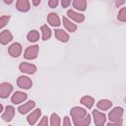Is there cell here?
Returning a JSON list of instances; mask_svg holds the SVG:
<instances>
[{
  "mask_svg": "<svg viewBox=\"0 0 126 126\" xmlns=\"http://www.w3.org/2000/svg\"><path fill=\"white\" fill-rule=\"evenodd\" d=\"M70 113H71L75 126H89L90 125L91 115L87 113V110H85L84 108L75 106L71 108Z\"/></svg>",
  "mask_w": 126,
  "mask_h": 126,
  "instance_id": "obj_1",
  "label": "cell"
},
{
  "mask_svg": "<svg viewBox=\"0 0 126 126\" xmlns=\"http://www.w3.org/2000/svg\"><path fill=\"white\" fill-rule=\"evenodd\" d=\"M123 108L120 106L114 107L112 110H110L108 114V119L110 122H119L122 121V116H123Z\"/></svg>",
  "mask_w": 126,
  "mask_h": 126,
  "instance_id": "obj_2",
  "label": "cell"
},
{
  "mask_svg": "<svg viewBox=\"0 0 126 126\" xmlns=\"http://www.w3.org/2000/svg\"><path fill=\"white\" fill-rule=\"evenodd\" d=\"M38 49H39V47L36 44L27 47V49L25 50V53H24V57L26 59H35L38 54Z\"/></svg>",
  "mask_w": 126,
  "mask_h": 126,
  "instance_id": "obj_3",
  "label": "cell"
},
{
  "mask_svg": "<svg viewBox=\"0 0 126 126\" xmlns=\"http://www.w3.org/2000/svg\"><path fill=\"white\" fill-rule=\"evenodd\" d=\"M93 116L95 126H103L106 121V116L104 113L99 112L98 110H93Z\"/></svg>",
  "mask_w": 126,
  "mask_h": 126,
  "instance_id": "obj_4",
  "label": "cell"
},
{
  "mask_svg": "<svg viewBox=\"0 0 126 126\" xmlns=\"http://www.w3.org/2000/svg\"><path fill=\"white\" fill-rule=\"evenodd\" d=\"M19 69H20L21 72L29 74V75H32L36 71V67L33 64H31V63H28V62H22L19 65Z\"/></svg>",
  "mask_w": 126,
  "mask_h": 126,
  "instance_id": "obj_5",
  "label": "cell"
},
{
  "mask_svg": "<svg viewBox=\"0 0 126 126\" xmlns=\"http://www.w3.org/2000/svg\"><path fill=\"white\" fill-rule=\"evenodd\" d=\"M17 85L18 87H20L21 89H25V90H29L32 88V82L29 77L26 76H20L17 80Z\"/></svg>",
  "mask_w": 126,
  "mask_h": 126,
  "instance_id": "obj_6",
  "label": "cell"
},
{
  "mask_svg": "<svg viewBox=\"0 0 126 126\" xmlns=\"http://www.w3.org/2000/svg\"><path fill=\"white\" fill-rule=\"evenodd\" d=\"M8 52L12 57H19L22 53V45L19 42H14L9 46Z\"/></svg>",
  "mask_w": 126,
  "mask_h": 126,
  "instance_id": "obj_7",
  "label": "cell"
},
{
  "mask_svg": "<svg viewBox=\"0 0 126 126\" xmlns=\"http://www.w3.org/2000/svg\"><path fill=\"white\" fill-rule=\"evenodd\" d=\"M13 91V87L10 83H1L0 85V96L2 98H6L8 97V95L12 93Z\"/></svg>",
  "mask_w": 126,
  "mask_h": 126,
  "instance_id": "obj_8",
  "label": "cell"
},
{
  "mask_svg": "<svg viewBox=\"0 0 126 126\" xmlns=\"http://www.w3.org/2000/svg\"><path fill=\"white\" fill-rule=\"evenodd\" d=\"M14 115H15V108L12 106V105H8L6 106L4 112L2 113V119L6 122H10L13 118H14Z\"/></svg>",
  "mask_w": 126,
  "mask_h": 126,
  "instance_id": "obj_9",
  "label": "cell"
},
{
  "mask_svg": "<svg viewBox=\"0 0 126 126\" xmlns=\"http://www.w3.org/2000/svg\"><path fill=\"white\" fill-rule=\"evenodd\" d=\"M27 97H28V94H27L18 91V92H15V93L13 94V95H12V97H11V100H12L13 103L19 104V103L23 102L24 100H26Z\"/></svg>",
  "mask_w": 126,
  "mask_h": 126,
  "instance_id": "obj_10",
  "label": "cell"
},
{
  "mask_svg": "<svg viewBox=\"0 0 126 126\" xmlns=\"http://www.w3.org/2000/svg\"><path fill=\"white\" fill-rule=\"evenodd\" d=\"M34 106H35V102L33 100H29V101L25 102L24 104L20 105L19 108H18V110H19V112L21 114H26L29 111H31Z\"/></svg>",
  "mask_w": 126,
  "mask_h": 126,
  "instance_id": "obj_11",
  "label": "cell"
},
{
  "mask_svg": "<svg viewBox=\"0 0 126 126\" xmlns=\"http://www.w3.org/2000/svg\"><path fill=\"white\" fill-rule=\"evenodd\" d=\"M40 115H41V110L39 109V108H36V109H34L28 117H27V120H28V122H29V124H31V125H33V124H35V122L39 119V117H40Z\"/></svg>",
  "mask_w": 126,
  "mask_h": 126,
  "instance_id": "obj_12",
  "label": "cell"
},
{
  "mask_svg": "<svg viewBox=\"0 0 126 126\" xmlns=\"http://www.w3.org/2000/svg\"><path fill=\"white\" fill-rule=\"evenodd\" d=\"M67 16H68L71 20H74V21L77 22V23H82V22H84V20H85V16H84L83 14L77 13V12L74 11V10H68V11H67Z\"/></svg>",
  "mask_w": 126,
  "mask_h": 126,
  "instance_id": "obj_13",
  "label": "cell"
},
{
  "mask_svg": "<svg viewBox=\"0 0 126 126\" xmlns=\"http://www.w3.org/2000/svg\"><path fill=\"white\" fill-rule=\"evenodd\" d=\"M12 39H13V35L10 32V31L4 30V31L1 32V33H0V42H1V44H7L10 41H12Z\"/></svg>",
  "mask_w": 126,
  "mask_h": 126,
  "instance_id": "obj_14",
  "label": "cell"
},
{
  "mask_svg": "<svg viewBox=\"0 0 126 126\" xmlns=\"http://www.w3.org/2000/svg\"><path fill=\"white\" fill-rule=\"evenodd\" d=\"M47 22L50 26L52 27H59L60 24V19L56 13H49L47 15Z\"/></svg>",
  "mask_w": 126,
  "mask_h": 126,
  "instance_id": "obj_15",
  "label": "cell"
},
{
  "mask_svg": "<svg viewBox=\"0 0 126 126\" xmlns=\"http://www.w3.org/2000/svg\"><path fill=\"white\" fill-rule=\"evenodd\" d=\"M54 34H55V37L59 40V41H62V42H67L69 40V34L64 32L63 30L61 29H57L54 31Z\"/></svg>",
  "mask_w": 126,
  "mask_h": 126,
  "instance_id": "obj_16",
  "label": "cell"
},
{
  "mask_svg": "<svg viewBox=\"0 0 126 126\" xmlns=\"http://www.w3.org/2000/svg\"><path fill=\"white\" fill-rule=\"evenodd\" d=\"M16 7L20 12H28L30 10V2L28 0H18Z\"/></svg>",
  "mask_w": 126,
  "mask_h": 126,
  "instance_id": "obj_17",
  "label": "cell"
},
{
  "mask_svg": "<svg viewBox=\"0 0 126 126\" xmlns=\"http://www.w3.org/2000/svg\"><path fill=\"white\" fill-rule=\"evenodd\" d=\"M62 21H63V25H64L65 29H66L68 32H74L77 31V26H76V24L72 23L68 18L63 17V18H62Z\"/></svg>",
  "mask_w": 126,
  "mask_h": 126,
  "instance_id": "obj_18",
  "label": "cell"
},
{
  "mask_svg": "<svg viewBox=\"0 0 126 126\" xmlns=\"http://www.w3.org/2000/svg\"><path fill=\"white\" fill-rule=\"evenodd\" d=\"M96 105H97V108L100 110H107L112 106V102L108 99H100L98 100Z\"/></svg>",
  "mask_w": 126,
  "mask_h": 126,
  "instance_id": "obj_19",
  "label": "cell"
},
{
  "mask_svg": "<svg viewBox=\"0 0 126 126\" xmlns=\"http://www.w3.org/2000/svg\"><path fill=\"white\" fill-rule=\"evenodd\" d=\"M80 102H81L83 105H85L87 108H92L93 105H94V98H93L92 96H90V95H85V96H83V97L81 98Z\"/></svg>",
  "mask_w": 126,
  "mask_h": 126,
  "instance_id": "obj_20",
  "label": "cell"
},
{
  "mask_svg": "<svg viewBox=\"0 0 126 126\" xmlns=\"http://www.w3.org/2000/svg\"><path fill=\"white\" fill-rule=\"evenodd\" d=\"M73 7L80 11H85L87 8V1L86 0H74Z\"/></svg>",
  "mask_w": 126,
  "mask_h": 126,
  "instance_id": "obj_21",
  "label": "cell"
},
{
  "mask_svg": "<svg viewBox=\"0 0 126 126\" xmlns=\"http://www.w3.org/2000/svg\"><path fill=\"white\" fill-rule=\"evenodd\" d=\"M27 38H28V40L31 41V42H35V41H37L38 38H39V33H38L37 31L32 30V31H31V32L28 33Z\"/></svg>",
  "mask_w": 126,
  "mask_h": 126,
  "instance_id": "obj_22",
  "label": "cell"
},
{
  "mask_svg": "<svg viewBox=\"0 0 126 126\" xmlns=\"http://www.w3.org/2000/svg\"><path fill=\"white\" fill-rule=\"evenodd\" d=\"M40 30H41V32H42V40L49 39L50 36H51V31H50V29L46 25H44V26H41Z\"/></svg>",
  "mask_w": 126,
  "mask_h": 126,
  "instance_id": "obj_23",
  "label": "cell"
},
{
  "mask_svg": "<svg viewBox=\"0 0 126 126\" xmlns=\"http://www.w3.org/2000/svg\"><path fill=\"white\" fill-rule=\"evenodd\" d=\"M50 126H60V117L56 113H52L50 116Z\"/></svg>",
  "mask_w": 126,
  "mask_h": 126,
  "instance_id": "obj_24",
  "label": "cell"
},
{
  "mask_svg": "<svg viewBox=\"0 0 126 126\" xmlns=\"http://www.w3.org/2000/svg\"><path fill=\"white\" fill-rule=\"evenodd\" d=\"M117 19L120 22H126V7H123L120 9L118 16H117Z\"/></svg>",
  "mask_w": 126,
  "mask_h": 126,
  "instance_id": "obj_25",
  "label": "cell"
},
{
  "mask_svg": "<svg viewBox=\"0 0 126 126\" xmlns=\"http://www.w3.org/2000/svg\"><path fill=\"white\" fill-rule=\"evenodd\" d=\"M9 21H10V16L9 15H3V16H1V18H0V28L1 29L4 28L9 23Z\"/></svg>",
  "mask_w": 126,
  "mask_h": 126,
  "instance_id": "obj_26",
  "label": "cell"
},
{
  "mask_svg": "<svg viewBox=\"0 0 126 126\" xmlns=\"http://www.w3.org/2000/svg\"><path fill=\"white\" fill-rule=\"evenodd\" d=\"M37 126H48V118H47V116H43L40 119V121L37 124Z\"/></svg>",
  "mask_w": 126,
  "mask_h": 126,
  "instance_id": "obj_27",
  "label": "cell"
},
{
  "mask_svg": "<svg viewBox=\"0 0 126 126\" xmlns=\"http://www.w3.org/2000/svg\"><path fill=\"white\" fill-rule=\"evenodd\" d=\"M48 5H49L50 8H55L58 5V1L57 0H49L48 1Z\"/></svg>",
  "mask_w": 126,
  "mask_h": 126,
  "instance_id": "obj_28",
  "label": "cell"
},
{
  "mask_svg": "<svg viewBox=\"0 0 126 126\" xmlns=\"http://www.w3.org/2000/svg\"><path fill=\"white\" fill-rule=\"evenodd\" d=\"M63 126H72L71 125V121H70V118L68 116H65L64 119H63Z\"/></svg>",
  "mask_w": 126,
  "mask_h": 126,
  "instance_id": "obj_29",
  "label": "cell"
},
{
  "mask_svg": "<svg viewBox=\"0 0 126 126\" xmlns=\"http://www.w3.org/2000/svg\"><path fill=\"white\" fill-rule=\"evenodd\" d=\"M70 4H71V1H69V0H62L61 1V5L63 8H67Z\"/></svg>",
  "mask_w": 126,
  "mask_h": 126,
  "instance_id": "obj_30",
  "label": "cell"
},
{
  "mask_svg": "<svg viewBox=\"0 0 126 126\" xmlns=\"http://www.w3.org/2000/svg\"><path fill=\"white\" fill-rule=\"evenodd\" d=\"M122 125V121L119 122H109L106 126H121Z\"/></svg>",
  "mask_w": 126,
  "mask_h": 126,
  "instance_id": "obj_31",
  "label": "cell"
},
{
  "mask_svg": "<svg viewBox=\"0 0 126 126\" xmlns=\"http://www.w3.org/2000/svg\"><path fill=\"white\" fill-rule=\"evenodd\" d=\"M124 3H125L124 1H116V2H115V5H116L117 7H119L120 5H123Z\"/></svg>",
  "mask_w": 126,
  "mask_h": 126,
  "instance_id": "obj_32",
  "label": "cell"
},
{
  "mask_svg": "<svg viewBox=\"0 0 126 126\" xmlns=\"http://www.w3.org/2000/svg\"><path fill=\"white\" fill-rule=\"evenodd\" d=\"M32 4L33 5H38V4H40V0H37V1H32Z\"/></svg>",
  "mask_w": 126,
  "mask_h": 126,
  "instance_id": "obj_33",
  "label": "cell"
},
{
  "mask_svg": "<svg viewBox=\"0 0 126 126\" xmlns=\"http://www.w3.org/2000/svg\"><path fill=\"white\" fill-rule=\"evenodd\" d=\"M3 1H4V3H6V4H11V3L13 2L12 0H9V1H8V0H3Z\"/></svg>",
  "mask_w": 126,
  "mask_h": 126,
  "instance_id": "obj_34",
  "label": "cell"
}]
</instances>
